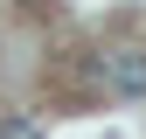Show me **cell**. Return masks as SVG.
I'll return each mask as SVG.
<instances>
[{
	"label": "cell",
	"instance_id": "obj_1",
	"mask_svg": "<svg viewBox=\"0 0 146 139\" xmlns=\"http://www.w3.org/2000/svg\"><path fill=\"white\" fill-rule=\"evenodd\" d=\"M104 77H111L118 97H146V49H118V56L104 63Z\"/></svg>",
	"mask_w": 146,
	"mask_h": 139
},
{
	"label": "cell",
	"instance_id": "obj_2",
	"mask_svg": "<svg viewBox=\"0 0 146 139\" xmlns=\"http://www.w3.org/2000/svg\"><path fill=\"white\" fill-rule=\"evenodd\" d=\"M0 139H42V125H35L28 111H7L0 118Z\"/></svg>",
	"mask_w": 146,
	"mask_h": 139
}]
</instances>
